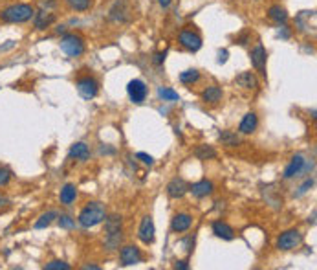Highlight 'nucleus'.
I'll use <instances>...</instances> for the list:
<instances>
[{
	"mask_svg": "<svg viewBox=\"0 0 317 270\" xmlns=\"http://www.w3.org/2000/svg\"><path fill=\"white\" fill-rule=\"evenodd\" d=\"M35 11V8L28 4V2L8 4L6 8L0 10V21L6 22V24H26V22L33 21Z\"/></svg>",
	"mask_w": 317,
	"mask_h": 270,
	"instance_id": "f257e3e1",
	"label": "nucleus"
},
{
	"mask_svg": "<svg viewBox=\"0 0 317 270\" xmlns=\"http://www.w3.org/2000/svg\"><path fill=\"white\" fill-rule=\"evenodd\" d=\"M106 217V209L101 202H88L85 208L79 211L77 223L83 228H94V226L101 225Z\"/></svg>",
	"mask_w": 317,
	"mask_h": 270,
	"instance_id": "f03ea898",
	"label": "nucleus"
},
{
	"mask_svg": "<svg viewBox=\"0 0 317 270\" xmlns=\"http://www.w3.org/2000/svg\"><path fill=\"white\" fill-rule=\"evenodd\" d=\"M59 46L68 57H81L85 53V41H83V37L76 35V33H65L60 37Z\"/></svg>",
	"mask_w": 317,
	"mask_h": 270,
	"instance_id": "7ed1b4c3",
	"label": "nucleus"
},
{
	"mask_svg": "<svg viewBox=\"0 0 317 270\" xmlns=\"http://www.w3.org/2000/svg\"><path fill=\"white\" fill-rule=\"evenodd\" d=\"M76 88L85 99H94L99 92V81L92 74H79L76 77Z\"/></svg>",
	"mask_w": 317,
	"mask_h": 270,
	"instance_id": "20e7f679",
	"label": "nucleus"
},
{
	"mask_svg": "<svg viewBox=\"0 0 317 270\" xmlns=\"http://www.w3.org/2000/svg\"><path fill=\"white\" fill-rule=\"evenodd\" d=\"M302 245V234L297 228L286 230L282 232L277 237V248L282 252H290V250H295Z\"/></svg>",
	"mask_w": 317,
	"mask_h": 270,
	"instance_id": "39448f33",
	"label": "nucleus"
},
{
	"mask_svg": "<svg viewBox=\"0 0 317 270\" xmlns=\"http://www.w3.org/2000/svg\"><path fill=\"white\" fill-rule=\"evenodd\" d=\"M313 164L310 162L308 164V160L302 154H295V156L292 158V162L288 164L286 169H284V179H293V177H299V175L306 173L308 169H312Z\"/></svg>",
	"mask_w": 317,
	"mask_h": 270,
	"instance_id": "423d86ee",
	"label": "nucleus"
},
{
	"mask_svg": "<svg viewBox=\"0 0 317 270\" xmlns=\"http://www.w3.org/2000/svg\"><path fill=\"white\" fill-rule=\"evenodd\" d=\"M178 42L180 46H183L185 50L189 51H198L202 48V35L197 30H191V28H183L178 35Z\"/></svg>",
	"mask_w": 317,
	"mask_h": 270,
	"instance_id": "0eeeda50",
	"label": "nucleus"
},
{
	"mask_svg": "<svg viewBox=\"0 0 317 270\" xmlns=\"http://www.w3.org/2000/svg\"><path fill=\"white\" fill-rule=\"evenodd\" d=\"M249 61H251L253 68L261 74L264 79H266V61H268V51L266 48L261 44V42H257L255 44V48H253L251 51H249Z\"/></svg>",
	"mask_w": 317,
	"mask_h": 270,
	"instance_id": "6e6552de",
	"label": "nucleus"
},
{
	"mask_svg": "<svg viewBox=\"0 0 317 270\" xmlns=\"http://www.w3.org/2000/svg\"><path fill=\"white\" fill-rule=\"evenodd\" d=\"M138 239L147 246L152 245L154 239H156V228H154V221H152L151 215H145L141 219V225L138 228Z\"/></svg>",
	"mask_w": 317,
	"mask_h": 270,
	"instance_id": "1a4fd4ad",
	"label": "nucleus"
},
{
	"mask_svg": "<svg viewBox=\"0 0 317 270\" xmlns=\"http://www.w3.org/2000/svg\"><path fill=\"white\" fill-rule=\"evenodd\" d=\"M119 261L123 266L138 265V263L143 261V254H141V250L136 245H125L119 246Z\"/></svg>",
	"mask_w": 317,
	"mask_h": 270,
	"instance_id": "9d476101",
	"label": "nucleus"
},
{
	"mask_svg": "<svg viewBox=\"0 0 317 270\" xmlns=\"http://www.w3.org/2000/svg\"><path fill=\"white\" fill-rule=\"evenodd\" d=\"M126 92H129V97H131L132 103H143L145 101L147 94H149V88H147V85L141 79H132L131 83H129V87H126Z\"/></svg>",
	"mask_w": 317,
	"mask_h": 270,
	"instance_id": "9b49d317",
	"label": "nucleus"
},
{
	"mask_svg": "<svg viewBox=\"0 0 317 270\" xmlns=\"http://www.w3.org/2000/svg\"><path fill=\"white\" fill-rule=\"evenodd\" d=\"M55 21H57V15L48 10L35 11V15H33V26H35V30H40V31L48 30Z\"/></svg>",
	"mask_w": 317,
	"mask_h": 270,
	"instance_id": "f8f14e48",
	"label": "nucleus"
},
{
	"mask_svg": "<svg viewBox=\"0 0 317 270\" xmlns=\"http://www.w3.org/2000/svg\"><path fill=\"white\" fill-rule=\"evenodd\" d=\"M165 191L171 199H181V197L189 191V184H187L183 179H180V177H176V179H172L171 182L167 184Z\"/></svg>",
	"mask_w": 317,
	"mask_h": 270,
	"instance_id": "ddd939ff",
	"label": "nucleus"
},
{
	"mask_svg": "<svg viewBox=\"0 0 317 270\" xmlns=\"http://www.w3.org/2000/svg\"><path fill=\"white\" fill-rule=\"evenodd\" d=\"M193 226V215L189 213H176L174 217L171 219V230L174 234H183L187 230Z\"/></svg>",
	"mask_w": 317,
	"mask_h": 270,
	"instance_id": "4468645a",
	"label": "nucleus"
},
{
	"mask_svg": "<svg viewBox=\"0 0 317 270\" xmlns=\"http://www.w3.org/2000/svg\"><path fill=\"white\" fill-rule=\"evenodd\" d=\"M189 191L193 193V197H197V199H204V197H209V195L215 191V184L211 180H198L195 182L193 186H189Z\"/></svg>",
	"mask_w": 317,
	"mask_h": 270,
	"instance_id": "2eb2a0df",
	"label": "nucleus"
},
{
	"mask_svg": "<svg viewBox=\"0 0 317 270\" xmlns=\"http://www.w3.org/2000/svg\"><path fill=\"white\" fill-rule=\"evenodd\" d=\"M200 97L206 105H218L222 101V97H224V90L220 87H217V85H211V87L202 90Z\"/></svg>",
	"mask_w": 317,
	"mask_h": 270,
	"instance_id": "dca6fc26",
	"label": "nucleus"
},
{
	"mask_svg": "<svg viewBox=\"0 0 317 270\" xmlns=\"http://www.w3.org/2000/svg\"><path fill=\"white\" fill-rule=\"evenodd\" d=\"M235 83H237L240 88H246V90H257L259 88V79L253 72H240V74L235 77Z\"/></svg>",
	"mask_w": 317,
	"mask_h": 270,
	"instance_id": "f3484780",
	"label": "nucleus"
},
{
	"mask_svg": "<svg viewBox=\"0 0 317 270\" xmlns=\"http://www.w3.org/2000/svg\"><path fill=\"white\" fill-rule=\"evenodd\" d=\"M259 127V116L255 113H247L242 118L240 125H238V133L240 134H253Z\"/></svg>",
	"mask_w": 317,
	"mask_h": 270,
	"instance_id": "a211bd4d",
	"label": "nucleus"
},
{
	"mask_svg": "<svg viewBox=\"0 0 317 270\" xmlns=\"http://www.w3.org/2000/svg\"><path fill=\"white\" fill-rule=\"evenodd\" d=\"M211 228H213V234L217 235V237H220V239L224 241L235 239V230L227 225V223H224V221H215Z\"/></svg>",
	"mask_w": 317,
	"mask_h": 270,
	"instance_id": "6ab92c4d",
	"label": "nucleus"
},
{
	"mask_svg": "<svg viewBox=\"0 0 317 270\" xmlns=\"http://www.w3.org/2000/svg\"><path fill=\"white\" fill-rule=\"evenodd\" d=\"M70 158H76L79 162H88L90 160V147L85 142H77L70 147Z\"/></svg>",
	"mask_w": 317,
	"mask_h": 270,
	"instance_id": "aec40b11",
	"label": "nucleus"
},
{
	"mask_svg": "<svg viewBox=\"0 0 317 270\" xmlns=\"http://www.w3.org/2000/svg\"><path fill=\"white\" fill-rule=\"evenodd\" d=\"M110 19L114 22H126L129 21V8H126L125 0H117L114 8L110 10Z\"/></svg>",
	"mask_w": 317,
	"mask_h": 270,
	"instance_id": "412c9836",
	"label": "nucleus"
},
{
	"mask_svg": "<svg viewBox=\"0 0 317 270\" xmlns=\"http://www.w3.org/2000/svg\"><path fill=\"white\" fill-rule=\"evenodd\" d=\"M76 199H77V188L74 184H65V186L60 188V193H59L60 204L72 206V204L76 202Z\"/></svg>",
	"mask_w": 317,
	"mask_h": 270,
	"instance_id": "4be33fe9",
	"label": "nucleus"
},
{
	"mask_svg": "<svg viewBox=\"0 0 317 270\" xmlns=\"http://www.w3.org/2000/svg\"><path fill=\"white\" fill-rule=\"evenodd\" d=\"M193 154L198 158V160H213V158H217V149L213 147V145H207V143H204V145H198L195 151H193Z\"/></svg>",
	"mask_w": 317,
	"mask_h": 270,
	"instance_id": "5701e85b",
	"label": "nucleus"
},
{
	"mask_svg": "<svg viewBox=\"0 0 317 270\" xmlns=\"http://www.w3.org/2000/svg\"><path fill=\"white\" fill-rule=\"evenodd\" d=\"M268 17H270L273 22H277V24H284V22L288 21V11L284 10L282 6L275 4L268 10Z\"/></svg>",
	"mask_w": 317,
	"mask_h": 270,
	"instance_id": "b1692460",
	"label": "nucleus"
},
{
	"mask_svg": "<svg viewBox=\"0 0 317 270\" xmlns=\"http://www.w3.org/2000/svg\"><path fill=\"white\" fill-rule=\"evenodd\" d=\"M121 243H123V234L119 232H110V234H106L105 237V248L108 250V252H114V250H117L121 246Z\"/></svg>",
	"mask_w": 317,
	"mask_h": 270,
	"instance_id": "393cba45",
	"label": "nucleus"
},
{
	"mask_svg": "<svg viewBox=\"0 0 317 270\" xmlns=\"http://www.w3.org/2000/svg\"><path fill=\"white\" fill-rule=\"evenodd\" d=\"M218 140L226 147H237V145H240V138L237 136V133H233V131H220Z\"/></svg>",
	"mask_w": 317,
	"mask_h": 270,
	"instance_id": "a878e982",
	"label": "nucleus"
},
{
	"mask_svg": "<svg viewBox=\"0 0 317 270\" xmlns=\"http://www.w3.org/2000/svg\"><path fill=\"white\" fill-rule=\"evenodd\" d=\"M103 223H105L106 234H110V232H119L121 225H123V219H121V215L112 213V215H106Z\"/></svg>",
	"mask_w": 317,
	"mask_h": 270,
	"instance_id": "bb28decb",
	"label": "nucleus"
},
{
	"mask_svg": "<svg viewBox=\"0 0 317 270\" xmlns=\"http://www.w3.org/2000/svg\"><path fill=\"white\" fill-rule=\"evenodd\" d=\"M59 217V213H57L55 209H50V211H46V213H42L39 217V221L35 223V228L37 230H42V228H48V226L53 223V221Z\"/></svg>",
	"mask_w": 317,
	"mask_h": 270,
	"instance_id": "cd10ccee",
	"label": "nucleus"
},
{
	"mask_svg": "<svg viewBox=\"0 0 317 270\" xmlns=\"http://www.w3.org/2000/svg\"><path fill=\"white\" fill-rule=\"evenodd\" d=\"M65 2L72 11H79V13L88 11L92 8V4H94L92 0H65Z\"/></svg>",
	"mask_w": 317,
	"mask_h": 270,
	"instance_id": "c85d7f7f",
	"label": "nucleus"
},
{
	"mask_svg": "<svg viewBox=\"0 0 317 270\" xmlns=\"http://www.w3.org/2000/svg\"><path fill=\"white\" fill-rule=\"evenodd\" d=\"M198 79H200V72L195 70V68H189V70L180 74V83H183V85H193V83H197Z\"/></svg>",
	"mask_w": 317,
	"mask_h": 270,
	"instance_id": "c756f323",
	"label": "nucleus"
},
{
	"mask_svg": "<svg viewBox=\"0 0 317 270\" xmlns=\"http://www.w3.org/2000/svg\"><path fill=\"white\" fill-rule=\"evenodd\" d=\"M158 96H160L163 101H178V99H180L178 92L172 90V88H169V87H161L160 90H158Z\"/></svg>",
	"mask_w": 317,
	"mask_h": 270,
	"instance_id": "7c9ffc66",
	"label": "nucleus"
},
{
	"mask_svg": "<svg viewBox=\"0 0 317 270\" xmlns=\"http://www.w3.org/2000/svg\"><path fill=\"white\" fill-rule=\"evenodd\" d=\"M11 179H13L11 169L6 168V166H0V188H6L11 182Z\"/></svg>",
	"mask_w": 317,
	"mask_h": 270,
	"instance_id": "2f4dec72",
	"label": "nucleus"
},
{
	"mask_svg": "<svg viewBox=\"0 0 317 270\" xmlns=\"http://www.w3.org/2000/svg\"><path fill=\"white\" fill-rule=\"evenodd\" d=\"M57 223H59L60 228H65V230L76 228V219L70 217V215H59V217H57Z\"/></svg>",
	"mask_w": 317,
	"mask_h": 270,
	"instance_id": "473e14b6",
	"label": "nucleus"
},
{
	"mask_svg": "<svg viewBox=\"0 0 317 270\" xmlns=\"http://www.w3.org/2000/svg\"><path fill=\"white\" fill-rule=\"evenodd\" d=\"M46 270H70V265L62 259H53L50 263H46L44 265Z\"/></svg>",
	"mask_w": 317,
	"mask_h": 270,
	"instance_id": "72a5a7b5",
	"label": "nucleus"
},
{
	"mask_svg": "<svg viewBox=\"0 0 317 270\" xmlns=\"http://www.w3.org/2000/svg\"><path fill=\"white\" fill-rule=\"evenodd\" d=\"M136 158H138V160H141V162L145 164V166H149V168H151L152 164H154V158H152L151 154H147V153H138Z\"/></svg>",
	"mask_w": 317,
	"mask_h": 270,
	"instance_id": "f704fd0d",
	"label": "nucleus"
},
{
	"mask_svg": "<svg viewBox=\"0 0 317 270\" xmlns=\"http://www.w3.org/2000/svg\"><path fill=\"white\" fill-rule=\"evenodd\" d=\"M310 188H313V179H308L306 182L302 184L301 188H299V191H297V193H295V197H301V195H304V193H306V191H308V189H310Z\"/></svg>",
	"mask_w": 317,
	"mask_h": 270,
	"instance_id": "c9c22d12",
	"label": "nucleus"
},
{
	"mask_svg": "<svg viewBox=\"0 0 317 270\" xmlns=\"http://www.w3.org/2000/svg\"><path fill=\"white\" fill-rule=\"evenodd\" d=\"M165 51H160V53H156V56H154V63H156V65H161V63L165 61Z\"/></svg>",
	"mask_w": 317,
	"mask_h": 270,
	"instance_id": "e433bc0d",
	"label": "nucleus"
},
{
	"mask_svg": "<svg viewBox=\"0 0 317 270\" xmlns=\"http://www.w3.org/2000/svg\"><path fill=\"white\" fill-rule=\"evenodd\" d=\"M174 268L187 270V268H189V263H187V261H176V263H174Z\"/></svg>",
	"mask_w": 317,
	"mask_h": 270,
	"instance_id": "4c0bfd02",
	"label": "nucleus"
},
{
	"mask_svg": "<svg viewBox=\"0 0 317 270\" xmlns=\"http://www.w3.org/2000/svg\"><path fill=\"white\" fill-rule=\"evenodd\" d=\"M226 61H227V51L226 50L218 51V63H226Z\"/></svg>",
	"mask_w": 317,
	"mask_h": 270,
	"instance_id": "58836bf2",
	"label": "nucleus"
},
{
	"mask_svg": "<svg viewBox=\"0 0 317 270\" xmlns=\"http://www.w3.org/2000/svg\"><path fill=\"white\" fill-rule=\"evenodd\" d=\"M8 204H10V199L0 193V208H4V206H8Z\"/></svg>",
	"mask_w": 317,
	"mask_h": 270,
	"instance_id": "ea45409f",
	"label": "nucleus"
},
{
	"mask_svg": "<svg viewBox=\"0 0 317 270\" xmlns=\"http://www.w3.org/2000/svg\"><path fill=\"white\" fill-rule=\"evenodd\" d=\"M158 2H160L161 8H169V6H171L172 0H158Z\"/></svg>",
	"mask_w": 317,
	"mask_h": 270,
	"instance_id": "a19ab883",
	"label": "nucleus"
},
{
	"mask_svg": "<svg viewBox=\"0 0 317 270\" xmlns=\"http://www.w3.org/2000/svg\"><path fill=\"white\" fill-rule=\"evenodd\" d=\"M83 268H85V270H99V266H97V265H85Z\"/></svg>",
	"mask_w": 317,
	"mask_h": 270,
	"instance_id": "79ce46f5",
	"label": "nucleus"
}]
</instances>
